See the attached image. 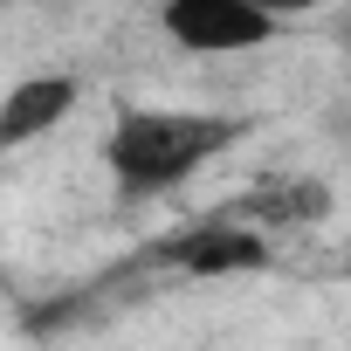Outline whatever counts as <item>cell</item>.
<instances>
[{
	"mask_svg": "<svg viewBox=\"0 0 351 351\" xmlns=\"http://www.w3.org/2000/svg\"><path fill=\"white\" fill-rule=\"evenodd\" d=\"M69 110H76V83L69 76H21L0 97V152H21V145L49 138Z\"/></svg>",
	"mask_w": 351,
	"mask_h": 351,
	"instance_id": "277c9868",
	"label": "cell"
},
{
	"mask_svg": "<svg viewBox=\"0 0 351 351\" xmlns=\"http://www.w3.org/2000/svg\"><path fill=\"white\" fill-rule=\"evenodd\" d=\"M234 138L241 124L221 110H124L104 138V165L124 193H172Z\"/></svg>",
	"mask_w": 351,
	"mask_h": 351,
	"instance_id": "6da1fadb",
	"label": "cell"
},
{
	"mask_svg": "<svg viewBox=\"0 0 351 351\" xmlns=\"http://www.w3.org/2000/svg\"><path fill=\"white\" fill-rule=\"evenodd\" d=\"M344 35H351V8H344Z\"/></svg>",
	"mask_w": 351,
	"mask_h": 351,
	"instance_id": "8992f818",
	"label": "cell"
},
{
	"mask_svg": "<svg viewBox=\"0 0 351 351\" xmlns=\"http://www.w3.org/2000/svg\"><path fill=\"white\" fill-rule=\"evenodd\" d=\"M269 14H303V8H324V0H262Z\"/></svg>",
	"mask_w": 351,
	"mask_h": 351,
	"instance_id": "5b68a950",
	"label": "cell"
},
{
	"mask_svg": "<svg viewBox=\"0 0 351 351\" xmlns=\"http://www.w3.org/2000/svg\"><path fill=\"white\" fill-rule=\"evenodd\" d=\"M158 28L186 56H248V49H269L282 21L262 0H165Z\"/></svg>",
	"mask_w": 351,
	"mask_h": 351,
	"instance_id": "7a4b0ae2",
	"label": "cell"
},
{
	"mask_svg": "<svg viewBox=\"0 0 351 351\" xmlns=\"http://www.w3.org/2000/svg\"><path fill=\"white\" fill-rule=\"evenodd\" d=\"M152 262L180 269V276H255L269 269V241L262 228H241V221H193V228H172Z\"/></svg>",
	"mask_w": 351,
	"mask_h": 351,
	"instance_id": "3957f363",
	"label": "cell"
}]
</instances>
